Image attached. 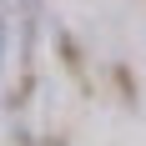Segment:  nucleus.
<instances>
[{
	"label": "nucleus",
	"mask_w": 146,
	"mask_h": 146,
	"mask_svg": "<svg viewBox=\"0 0 146 146\" xmlns=\"http://www.w3.org/2000/svg\"><path fill=\"white\" fill-rule=\"evenodd\" d=\"M0 56H5V25H0Z\"/></svg>",
	"instance_id": "obj_1"
}]
</instances>
